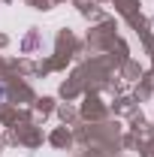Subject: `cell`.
<instances>
[{"label": "cell", "mask_w": 154, "mask_h": 157, "mask_svg": "<svg viewBox=\"0 0 154 157\" xmlns=\"http://www.w3.org/2000/svg\"><path fill=\"white\" fill-rule=\"evenodd\" d=\"M0 97H3V88H0Z\"/></svg>", "instance_id": "obj_1"}]
</instances>
